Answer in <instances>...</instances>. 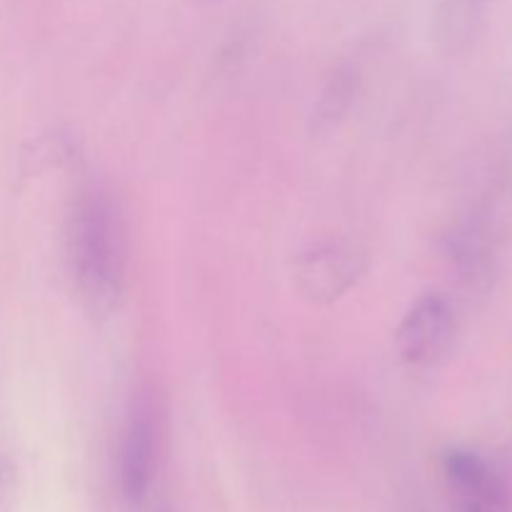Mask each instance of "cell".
I'll list each match as a JSON object with an SVG mask.
<instances>
[{
	"label": "cell",
	"mask_w": 512,
	"mask_h": 512,
	"mask_svg": "<svg viewBox=\"0 0 512 512\" xmlns=\"http://www.w3.org/2000/svg\"><path fill=\"white\" fill-rule=\"evenodd\" d=\"M65 258L80 303L93 315H108L125 285L128 240L118 203L108 190H78L65 230Z\"/></svg>",
	"instance_id": "1"
},
{
	"label": "cell",
	"mask_w": 512,
	"mask_h": 512,
	"mask_svg": "<svg viewBox=\"0 0 512 512\" xmlns=\"http://www.w3.org/2000/svg\"><path fill=\"white\" fill-rule=\"evenodd\" d=\"M365 273V255L345 235L315 238L295 255L293 280L300 298L310 305H333Z\"/></svg>",
	"instance_id": "2"
},
{
	"label": "cell",
	"mask_w": 512,
	"mask_h": 512,
	"mask_svg": "<svg viewBox=\"0 0 512 512\" xmlns=\"http://www.w3.org/2000/svg\"><path fill=\"white\" fill-rule=\"evenodd\" d=\"M448 255L468 293H490L500 268V223L493 205H475L458 220L448 238Z\"/></svg>",
	"instance_id": "3"
},
{
	"label": "cell",
	"mask_w": 512,
	"mask_h": 512,
	"mask_svg": "<svg viewBox=\"0 0 512 512\" xmlns=\"http://www.w3.org/2000/svg\"><path fill=\"white\" fill-rule=\"evenodd\" d=\"M458 330L455 308L445 295L428 293L415 300L395 330V348L413 368L435 365L450 350Z\"/></svg>",
	"instance_id": "4"
},
{
	"label": "cell",
	"mask_w": 512,
	"mask_h": 512,
	"mask_svg": "<svg viewBox=\"0 0 512 512\" xmlns=\"http://www.w3.org/2000/svg\"><path fill=\"white\" fill-rule=\"evenodd\" d=\"M158 468V420L145 398L135 400L118 450V485L128 505H143Z\"/></svg>",
	"instance_id": "5"
},
{
	"label": "cell",
	"mask_w": 512,
	"mask_h": 512,
	"mask_svg": "<svg viewBox=\"0 0 512 512\" xmlns=\"http://www.w3.org/2000/svg\"><path fill=\"white\" fill-rule=\"evenodd\" d=\"M443 478L455 512H510V493L500 470L470 448L443 455Z\"/></svg>",
	"instance_id": "6"
},
{
	"label": "cell",
	"mask_w": 512,
	"mask_h": 512,
	"mask_svg": "<svg viewBox=\"0 0 512 512\" xmlns=\"http://www.w3.org/2000/svg\"><path fill=\"white\" fill-rule=\"evenodd\" d=\"M360 93V70L355 63L335 65L333 73L320 85L318 98L310 110V133L330 135L340 130V125L348 120L355 100Z\"/></svg>",
	"instance_id": "7"
},
{
	"label": "cell",
	"mask_w": 512,
	"mask_h": 512,
	"mask_svg": "<svg viewBox=\"0 0 512 512\" xmlns=\"http://www.w3.org/2000/svg\"><path fill=\"white\" fill-rule=\"evenodd\" d=\"M488 0H438L433 20L435 45L445 55H463L478 43Z\"/></svg>",
	"instance_id": "8"
},
{
	"label": "cell",
	"mask_w": 512,
	"mask_h": 512,
	"mask_svg": "<svg viewBox=\"0 0 512 512\" xmlns=\"http://www.w3.org/2000/svg\"><path fill=\"white\" fill-rule=\"evenodd\" d=\"M75 158V143L70 135L63 133H43L38 138L28 140L20 153V173L40 175L45 170L60 168Z\"/></svg>",
	"instance_id": "9"
},
{
	"label": "cell",
	"mask_w": 512,
	"mask_h": 512,
	"mask_svg": "<svg viewBox=\"0 0 512 512\" xmlns=\"http://www.w3.org/2000/svg\"><path fill=\"white\" fill-rule=\"evenodd\" d=\"M195 3H200V5H215V3H223V0H195Z\"/></svg>",
	"instance_id": "10"
}]
</instances>
